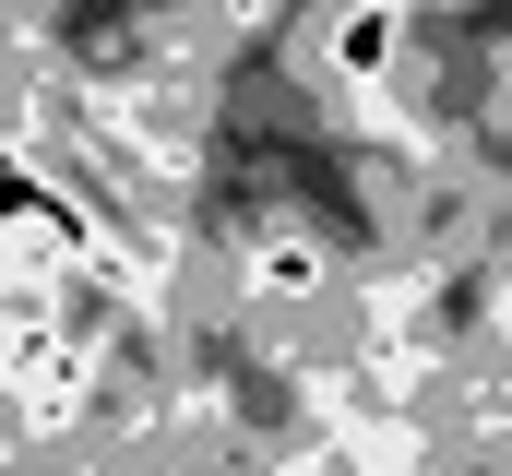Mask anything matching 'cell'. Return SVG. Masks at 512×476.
Returning <instances> with one entry per match:
<instances>
[{"label": "cell", "mask_w": 512, "mask_h": 476, "mask_svg": "<svg viewBox=\"0 0 512 476\" xmlns=\"http://www.w3.org/2000/svg\"><path fill=\"white\" fill-rule=\"evenodd\" d=\"M393 48H405V12H393V0H346L334 36H322V72H334V84H382Z\"/></svg>", "instance_id": "6da1fadb"}]
</instances>
